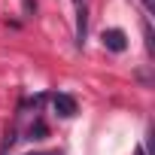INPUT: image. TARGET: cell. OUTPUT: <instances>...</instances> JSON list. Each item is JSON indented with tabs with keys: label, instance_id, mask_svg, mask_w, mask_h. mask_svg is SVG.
Segmentation results:
<instances>
[{
	"label": "cell",
	"instance_id": "1",
	"mask_svg": "<svg viewBox=\"0 0 155 155\" xmlns=\"http://www.w3.org/2000/svg\"><path fill=\"white\" fill-rule=\"evenodd\" d=\"M104 46L110 49V52H125L128 49V37H125V31H119V28H110V31H104Z\"/></svg>",
	"mask_w": 155,
	"mask_h": 155
},
{
	"label": "cell",
	"instance_id": "4",
	"mask_svg": "<svg viewBox=\"0 0 155 155\" xmlns=\"http://www.w3.org/2000/svg\"><path fill=\"white\" fill-rule=\"evenodd\" d=\"M46 134H49V128H46V122H43V119H37V122L28 128V137H31V140H43Z\"/></svg>",
	"mask_w": 155,
	"mask_h": 155
},
{
	"label": "cell",
	"instance_id": "7",
	"mask_svg": "<svg viewBox=\"0 0 155 155\" xmlns=\"http://www.w3.org/2000/svg\"><path fill=\"white\" fill-rule=\"evenodd\" d=\"M34 155H55V152H34Z\"/></svg>",
	"mask_w": 155,
	"mask_h": 155
},
{
	"label": "cell",
	"instance_id": "2",
	"mask_svg": "<svg viewBox=\"0 0 155 155\" xmlns=\"http://www.w3.org/2000/svg\"><path fill=\"white\" fill-rule=\"evenodd\" d=\"M76 3V46L85 43V34H88V15H85V0H73Z\"/></svg>",
	"mask_w": 155,
	"mask_h": 155
},
{
	"label": "cell",
	"instance_id": "5",
	"mask_svg": "<svg viewBox=\"0 0 155 155\" xmlns=\"http://www.w3.org/2000/svg\"><path fill=\"white\" fill-rule=\"evenodd\" d=\"M143 34H146V49L152 52V49H155V43H152V25H149V21H143Z\"/></svg>",
	"mask_w": 155,
	"mask_h": 155
},
{
	"label": "cell",
	"instance_id": "8",
	"mask_svg": "<svg viewBox=\"0 0 155 155\" xmlns=\"http://www.w3.org/2000/svg\"><path fill=\"white\" fill-rule=\"evenodd\" d=\"M137 155H146V152H143V149H137Z\"/></svg>",
	"mask_w": 155,
	"mask_h": 155
},
{
	"label": "cell",
	"instance_id": "6",
	"mask_svg": "<svg viewBox=\"0 0 155 155\" xmlns=\"http://www.w3.org/2000/svg\"><path fill=\"white\" fill-rule=\"evenodd\" d=\"M37 12V0H25V15H34Z\"/></svg>",
	"mask_w": 155,
	"mask_h": 155
},
{
	"label": "cell",
	"instance_id": "3",
	"mask_svg": "<svg viewBox=\"0 0 155 155\" xmlns=\"http://www.w3.org/2000/svg\"><path fill=\"white\" fill-rule=\"evenodd\" d=\"M52 107H55V113L58 116H64V119H70V116H76V101L70 97V94H55L52 97Z\"/></svg>",
	"mask_w": 155,
	"mask_h": 155
}]
</instances>
